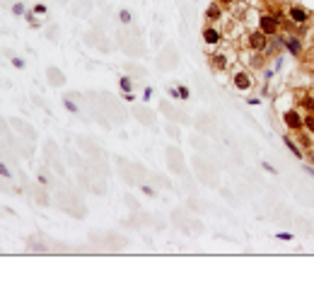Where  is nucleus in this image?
Wrapping results in <instances>:
<instances>
[{"instance_id":"nucleus-1","label":"nucleus","mask_w":314,"mask_h":283,"mask_svg":"<svg viewBox=\"0 0 314 283\" xmlns=\"http://www.w3.org/2000/svg\"><path fill=\"white\" fill-rule=\"evenodd\" d=\"M285 19H288L293 27H305V24L312 22V12H310L307 7H302V5L290 2V5L285 7Z\"/></svg>"},{"instance_id":"nucleus-2","label":"nucleus","mask_w":314,"mask_h":283,"mask_svg":"<svg viewBox=\"0 0 314 283\" xmlns=\"http://www.w3.org/2000/svg\"><path fill=\"white\" fill-rule=\"evenodd\" d=\"M283 124H285V129H288V131L300 133V131L305 129V116H302V112L293 104V107L283 109Z\"/></svg>"},{"instance_id":"nucleus-3","label":"nucleus","mask_w":314,"mask_h":283,"mask_svg":"<svg viewBox=\"0 0 314 283\" xmlns=\"http://www.w3.org/2000/svg\"><path fill=\"white\" fill-rule=\"evenodd\" d=\"M268 41H271V37H266L259 27H256V29H247V46H249L251 51L263 54L266 46H268Z\"/></svg>"},{"instance_id":"nucleus-4","label":"nucleus","mask_w":314,"mask_h":283,"mask_svg":"<svg viewBox=\"0 0 314 283\" xmlns=\"http://www.w3.org/2000/svg\"><path fill=\"white\" fill-rule=\"evenodd\" d=\"M259 29H261L266 37L273 39V37L280 34V22H278L271 12H261V15H259Z\"/></svg>"},{"instance_id":"nucleus-5","label":"nucleus","mask_w":314,"mask_h":283,"mask_svg":"<svg viewBox=\"0 0 314 283\" xmlns=\"http://www.w3.org/2000/svg\"><path fill=\"white\" fill-rule=\"evenodd\" d=\"M280 44L288 49V54H293V56H302L305 54V41H302V37L300 34H285V37H280Z\"/></svg>"},{"instance_id":"nucleus-6","label":"nucleus","mask_w":314,"mask_h":283,"mask_svg":"<svg viewBox=\"0 0 314 283\" xmlns=\"http://www.w3.org/2000/svg\"><path fill=\"white\" fill-rule=\"evenodd\" d=\"M232 85H235L240 92H249L251 87H254V77H251L249 71H244V68H237V71L232 73Z\"/></svg>"},{"instance_id":"nucleus-7","label":"nucleus","mask_w":314,"mask_h":283,"mask_svg":"<svg viewBox=\"0 0 314 283\" xmlns=\"http://www.w3.org/2000/svg\"><path fill=\"white\" fill-rule=\"evenodd\" d=\"M203 41H205L208 46H220V44H222V32H220V27H205V29H203Z\"/></svg>"},{"instance_id":"nucleus-8","label":"nucleus","mask_w":314,"mask_h":283,"mask_svg":"<svg viewBox=\"0 0 314 283\" xmlns=\"http://www.w3.org/2000/svg\"><path fill=\"white\" fill-rule=\"evenodd\" d=\"M227 63H230V58H227V54H225V51L210 54V66H213V71H218V73L227 71Z\"/></svg>"},{"instance_id":"nucleus-9","label":"nucleus","mask_w":314,"mask_h":283,"mask_svg":"<svg viewBox=\"0 0 314 283\" xmlns=\"http://www.w3.org/2000/svg\"><path fill=\"white\" fill-rule=\"evenodd\" d=\"M205 17H208L210 22H218V19L222 17V5H220V2H213V5L205 10Z\"/></svg>"},{"instance_id":"nucleus-10","label":"nucleus","mask_w":314,"mask_h":283,"mask_svg":"<svg viewBox=\"0 0 314 283\" xmlns=\"http://www.w3.org/2000/svg\"><path fill=\"white\" fill-rule=\"evenodd\" d=\"M283 143H285V145H288V150H290V152H293V155H295V157H297V160H302V157H305V150H302V148H300V145H297V143L293 141V138H290V136H285V138H283Z\"/></svg>"},{"instance_id":"nucleus-11","label":"nucleus","mask_w":314,"mask_h":283,"mask_svg":"<svg viewBox=\"0 0 314 283\" xmlns=\"http://www.w3.org/2000/svg\"><path fill=\"white\" fill-rule=\"evenodd\" d=\"M300 104H302V109H307V112H314V94H307V92H302V94H300Z\"/></svg>"},{"instance_id":"nucleus-12","label":"nucleus","mask_w":314,"mask_h":283,"mask_svg":"<svg viewBox=\"0 0 314 283\" xmlns=\"http://www.w3.org/2000/svg\"><path fill=\"white\" fill-rule=\"evenodd\" d=\"M119 87L124 90V97L126 94H133V82H130V77H119Z\"/></svg>"},{"instance_id":"nucleus-13","label":"nucleus","mask_w":314,"mask_h":283,"mask_svg":"<svg viewBox=\"0 0 314 283\" xmlns=\"http://www.w3.org/2000/svg\"><path fill=\"white\" fill-rule=\"evenodd\" d=\"M302 131H307L310 136H314V112H310L307 116H305V129Z\"/></svg>"},{"instance_id":"nucleus-14","label":"nucleus","mask_w":314,"mask_h":283,"mask_svg":"<svg viewBox=\"0 0 314 283\" xmlns=\"http://www.w3.org/2000/svg\"><path fill=\"white\" fill-rule=\"evenodd\" d=\"M63 104H65V109H68V112H70V114H77V112H80V109H77V104H75V102H73V99H68V97H65V99H63Z\"/></svg>"},{"instance_id":"nucleus-15","label":"nucleus","mask_w":314,"mask_h":283,"mask_svg":"<svg viewBox=\"0 0 314 283\" xmlns=\"http://www.w3.org/2000/svg\"><path fill=\"white\" fill-rule=\"evenodd\" d=\"M276 240H280V242H293L295 235H293V232H276Z\"/></svg>"},{"instance_id":"nucleus-16","label":"nucleus","mask_w":314,"mask_h":283,"mask_svg":"<svg viewBox=\"0 0 314 283\" xmlns=\"http://www.w3.org/2000/svg\"><path fill=\"white\" fill-rule=\"evenodd\" d=\"M12 15L22 17V15H24V5H22V2H15V5H12Z\"/></svg>"},{"instance_id":"nucleus-17","label":"nucleus","mask_w":314,"mask_h":283,"mask_svg":"<svg viewBox=\"0 0 314 283\" xmlns=\"http://www.w3.org/2000/svg\"><path fill=\"white\" fill-rule=\"evenodd\" d=\"M261 167H263V170H266V172H268V174H276V172H278V170H276V167H273V165H271V162H266V160H263V162H261Z\"/></svg>"},{"instance_id":"nucleus-18","label":"nucleus","mask_w":314,"mask_h":283,"mask_svg":"<svg viewBox=\"0 0 314 283\" xmlns=\"http://www.w3.org/2000/svg\"><path fill=\"white\" fill-rule=\"evenodd\" d=\"M119 19H121L124 24H128V22H130V12H128V10H121V12H119Z\"/></svg>"},{"instance_id":"nucleus-19","label":"nucleus","mask_w":314,"mask_h":283,"mask_svg":"<svg viewBox=\"0 0 314 283\" xmlns=\"http://www.w3.org/2000/svg\"><path fill=\"white\" fill-rule=\"evenodd\" d=\"M0 177H5V179L10 177V170H7V165H5V162H0Z\"/></svg>"},{"instance_id":"nucleus-20","label":"nucleus","mask_w":314,"mask_h":283,"mask_svg":"<svg viewBox=\"0 0 314 283\" xmlns=\"http://www.w3.org/2000/svg\"><path fill=\"white\" fill-rule=\"evenodd\" d=\"M34 15H46V5H34Z\"/></svg>"},{"instance_id":"nucleus-21","label":"nucleus","mask_w":314,"mask_h":283,"mask_svg":"<svg viewBox=\"0 0 314 283\" xmlns=\"http://www.w3.org/2000/svg\"><path fill=\"white\" fill-rule=\"evenodd\" d=\"M12 66H15V68H24V61H22V58H12Z\"/></svg>"},{"instance_id":"nucleus-22","label":"nucleus","mask_w":314,"mask_h":283,"mask_svg":"<svg viewBox=\"0 0 314 283\" xmlns=\"http://www.w3.org/2000/svg\"><path fill=\"white\" fill-rule=\"evenodd\" d=\"M143 194H148V196H155V189H152V187H143Z\"/></svg>"},{"instance_id":"nucleus-23","label":"nucleus","mask_w":314,"mask_h":283,"mask_svg":"<svg viewBox=\"0 0 314 283\" xmlns=\"http://www.w3.org/2000/svg\"><path fill=\"white\" fill-rule=\"evenodd\" d=\"M24 17H27L29 24H37V17H34V15H27V12H24Z\"/></svg>"},{"instance_id":"nucleus-24","label":"nucleus","mask_w":314,"mask_h":283,"mask_svg":"<svg viewBox=\"0 0 314 283\" xmlns=\"http://www.w3.org/2000/svg\"><path fill=\"white\" fill-rule=\"evenodd\" d=\"M247 102H249L251 107H254V104H261V99H259V97H249V99H247Z\"/></svg>"},{"instance_id":"nucleus-25","label":"nucleus","mask_w":314,"mask_h":283,"mask_svg":"<svg viewBox=\"0 0 314 283\" xmlns=\"http://www.w3.org/2000/svg\"><path fill=\"white\" fill-rule=\"evenodd\" d=\"M150 97H152V90H150V87H148V90H145V94H143V99H145V102H148V99H150Z\"/></svg>"},{"instance_id":"nucleus-26","label":"nucleus","mask_w":314,"mask_h":283,"mask_svg":"<svg viewBox=\"0 0 314 283\" xmlns=\"http://www.w3.org/2000/svg\"><path fill=\"white\" fill-rule=\"evenodd\" d=\"M218 2H220V5H235L237 0H218Z\"/></svg>"},{"instance_id":"nucleus-27","label":"nucleus","mask_w":314,"mask_h":283,"mask_svg":"<svg viewBox=\"0 0 314 283\" xmlns=\"http://www.w3.org/2000/svg\"><path fill=\"white\" fill-rule=\"evenodd\" d=\"M305 172H307L310 177H314V167H312V165H310V167H305Z\"/></svg>"},{"instance_id":"nucleus-28","label":"nucleus","mask_w":314,"mask_h":283,"mask_svg":"<svg viewBox=\"0 0 314 283\" xmlns=\"http://www.w3.org/2000/svg\"><path fill=\"white\" fill-rule=\"evenodd\" d=\"M310 82H312V87H314V73H312V77H310Z\"/></svg>"}]
</instances>
